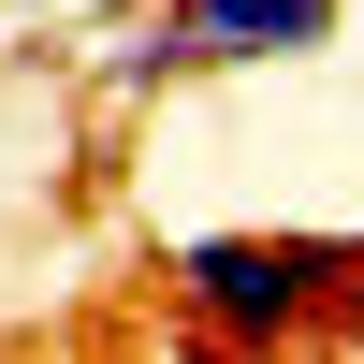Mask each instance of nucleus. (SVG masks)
<instances>
[{
  "mask_svg": "<svg viewBox=\"0 0 364 364\" xmlns=\"http://www.w3.org/2000/svg\"><path fill=\"white\" fill-rule=\"evenodd\" d=\"M161 277H175V306H190L204 336L262 350V336L336 321L350 291H364V248H350V233H190Z\"/></svg>",
  "mask_w": 364,
  "mask_h": 364,
  "instance_id": "obj_1",
  "label": "nucleus"
},
{
  "mask_svg": "<svg viewBox=\"0 0 364 364\" xmlns=\"http://www.w3.org/2000/svg\"><path fill=\"white\" fill-rule=\"evenodd\" d=\"M336 29H350V0H146L102 44V87L146 102V87H190V73H291Z\"/></svg>",
  "mask_w": 364,
  "mask_h": 364,
  "instance_id": "obj_2",
  "label": "nucleus"
}]
</instances>
